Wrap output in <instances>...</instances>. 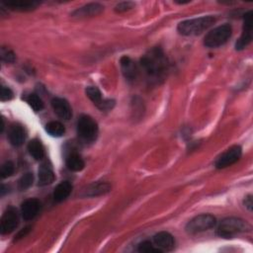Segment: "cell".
I'll return each mask as SVG.
<instances>
[{
  "mask_svg": "<svg viewBox=\"0 0 253 253\" xmlns=\"http://www.w3.org/2000/svg\"><path fill=\"white\" fill-rule=\"evenodd\" d=\"M140 66L149 80L158 82L162 80L168 69L167 58L159 47H154L146 52L140 59Z\"/></svg>",
  "mask_w": 253,
  "mask_h": 253,
  "instance_id": "cell-1",
  "label": "cell"
},
{
  "mask_svg": "<svg viewBox=\"0 0 253 253\" xmlns=\"http://www.w3.org/2000/svg\"><path fill=\"white\" fill-rule=\"evenodd\" d=\"M215 19L212 16H204L200 18L190 19L181 22L177 30L183 36H197L209 29L213 23Z\"/></svg>",
  "mask_w": 253,
  "mask_h": 253,
  "instance_id": "cell-2",
  "label": "cell"
},
{
  "mask_svg": "<svg viewBox=\"0 0 253 253\" xmlns=\"http://www.w3.org/2000/svg\"><path fill=\"white\" fill-rule=\"evenodd\" d=\"M248 230H250V225L243 219L237 217H227L219 222L216 232L220 237L230 238L238 233Z\"/></svg>",
  "mask_w": 253,
  "mask_h": 253,
  "instance_id": "cell-3",
  "label": "cell"
},
{
  "mask_svg": "<svg viewBox=\"0 0 253 253\" xmlns=\"http://www.w3.org/2000/svg\"><path fill=\"white\" fill-rule=\"evenodd\" d=\"M232 33L231 26L228 24H224L221 26H218L209 32L206 37L204 43L208 47H217L222 44H224L228 39L230 38Z\"/></svg>",
  "mask_w": 253,
  "mask_h": 253,
  "instance_id": "cell-4",
  "label": "cell"
},
{
  "mask_svg": "<svg viewBox=\"0 0 253 253\" xmlns=\"http://www.w3.org/2000/svg\"><path fill=\"white\" fill-rule=\"evenodd\" d=\"M77 132L84 141H94L98 135L97 123L89 116H82L77 123Z\"/></svg>",
  "mask_w": 253,
  "mask_h": 253,
  "instance_id": "cell-5",
  "label": "cell"
},
{
  "mask_svg": "<svg viewBox=\"0 0 253 253\" xmlns=\"http://www.w3.org/2000/svg\"><path fill=\"white\" fill-rule=\"evenodd\" d=\"M215 224H216V219L213 215L209 213H204V214L195 216L193 219H191L186 226V230L191 234H196V233L209 230L214 227Z\"/></svg>",
  "mask_w": 253,
  "mask_h": 253,
  "instance_id": "cell-6",
  "label": "cell"
},
{
  "mask_svg": "<svg viewBox=\"0 0 253 253\" xmlns=\"http://www.w3.org/2000/svg\"><path fill=\"white\" fill-rule=\"evenodd\" d=\"M19 224V213L14 207H9L4 211L0 221V231L2 234L12 232Z\"/></svg>",
  "mask_w": 253,
  "mask_h": 253,
  "instance_id": "cell-7",
  "label": "cell"
},
{
  "mask_svg": "<svg viewBox=\"0 0 253 253\" xmlns=\"http://www.w3.org/2000/svg\"><path fill=\"white\" fill-rule=\"evenodd\" d=\"M241 154H242V150L240 146L238 145L231 146L225 152H223L221 155L217 157L214 165L217 169H223L228 166H231L232 164H234L240 159Z\"/></svg>",
  "mask_w": 253,
  "mask_h": 253,
  "instance_id": "cell-8",
  "label": "cell"
},
{
  "mask_svg": "<svg viewBox=\"0 0 253 253\" xmlns=\"http://www.w3.org/2000/svg\"><path fill=\"white\" fill-rule=\"evenodd\" d=\"M252 12L249 11L244 15V23H243V32L241 37L237 40L235 43V48L241 50L245 48L252 41Z\"/></svg>",
  "mask_w": 253,
  "mask_h": 253,
  "instance_id": "cell-9",
  "label": "cell"
},
{
  "mask_svg": "<svg viewBox=\"0 0 253 253\" xmlns=\"http://www.w3.org/2000/svg\"><path fill=\"white\" fill-rule=\"evenodd\" d=\"M86 95L87 97L94 103V105H96L101 111H108L111 110L114 105H115V101L114 100H110V99H104L102 97V94L100 92V90L97 87H87L86 90Z\"/></svg>",
  "mask_w": 253,
  "mask_h": 253,
  "instance_id": "cell-10",
  "label": "cell"
},
{
  "mask_svg": "<svg viewBox=\"0 0 253 253\" xmlns=\"http://www.w3.org/2000/svg\"><path fill=\"white\" fill-rule=\"evenodd\" d=\"M153 243L154 245L162 251H171L175 247V240L174 237L166 231L158 232L153 236Z\"/></svg>",
  "mask_w": 253,
  "mask_h": 253,
  "instance_id": "cell-11",
  "label": "cell"
},
{
  "mask_svg": "<svg viewBox=\"0 0 253 253\" xmlns=\"http://www.w3.org/2000/svg\"><path fill=\"white\" fill-rule=\"evenodd\" d=\"M41 209V203L37 199H28L21 205V213L25 220L33 219Z\"/></svg>",
  "mask_w": 253,
  "mask_h": 253,
  "instance_id": "cell-12",
  "label": "cell"
},
{
  "mask_svg": "<svg viewBox=\"0 0 253 253\" xmlns=\"http://www.w3.org/2000/svg\"><path fill=\"white\" fill-rule=\"evenodd\" d=\"M51 106L54 113L63 120H69L72 117V110L69 103L62 98H54L51 101Z\"/></svg>",
  "mask_w": 253,
  "mask_h": 253,
  "instance_id": "cell-13",
  "label": "cell"
},
{
  "mask_svg": "<svg viewBox=\"0 0 253 253\" xmlns=\"http://www.w3.org/2000/svg\"><path fill=\"white\" fill-rule=\"evenodd\" d=\"M8 138L12 145L14 146L22 145L26 138L24 127L18 124L12 125L8 130Z\"/></svg>",
  "mask_w": 253,
  "mask_h": 253,
  "instance_id": "cell-14",
  "label": "cell"
},
{
  "mask_svg": "<svg viewBox=\"0 0 253 253\" xmlns=\"http://www.w3.org/2000/svg\"><path fill=\"white\" fill-rule=\"evenodd\" d=\"M3 3L8 8L17 11H30L39 5V2L35 0H5Z\"/></svg>",
  "mask_w": 253,
  "mask_h": 253,
  "instance_id": "cell-15",
  "label": "cell"
},
{
  "mask_svg": "<svg viewBox=\"0 0 253 253\" xmlns=\"http://www.w3.org/2000/svg\"><path fill=\"white\" fill-rule=\"evenodd\" d=\"M103 9H104V7L99 3H90V4H87L79 9H76L72 13V16L78 17V18L96 16V15L100 14L103 11Z\"/></svg>",
  "mask_w": 253,
  "mask_h": 253,
  "instance_id": "cell-16",
  "label": "cell"
},
{
  "mask_svg": "<svg viewBox=\"0 0 253 253\" xmlns=\"http://www.w3.org/2000/svg\"><path fill=\"white\" fill-rule=\"evenodd\" d=\"M111 190V185L107 182H96L89 185L83 193L85 197H96L100 195H104Z\"/></svg>",
  "mask_w": 253,
  "mask_h": 253,
  "instance_id": "cell-17",
  "label": "cell"
},
{
  "mask_svg": "<svg viewBox=\"0 0 253 253\" xmlns=\"http://www.w3.org/2000/svg\"><path fill=\"white\" fill-rule=\"evenodd\" d=\"M121 67L125 77L127 78L128 80H132L136 77V74H137L136 66L128 56H123L121 58Z\"/></svg>",
  "mask_w": 253,
  "mask_h": 253,
  "instance_id": "cell-18",
  "label": "cell"
},
{
  "mask_svg": "<svg viewBox=\"0 0 253 253\" xmlns=\"http://www.w3.org/2000/svg\"><path fill=\"white\" fill-rule=\"evenodd\" d=\"M55 179L54 173L52 169L45 163L42 164L39 169V185L40 186H46L51 184Z\"/></svg>",
  "mask_w": 253,
  "mask_h": 253,
  "instance_id": "cell-19",
  "label": "cell"
},
{
  "mask_svg": "<svg viewBox=\"0 0 253 253\" xmlns=\"http://www.w3.org/2000/svg\"><path fill=\"white\" fill-rule=\"evenodd\" d=\"M72 191V185L68 181L60 182L53 191V199L56 202H62L65 200Z\"/></svg>",
  "mask_w": 253,
  "mask_h": 253,
  "instance_id": "cell-20",
  "label": "cell"
},
{
  "mask_svg": "<svg viewBox=\"0 0 253 253\" xmlns=\"http://www.w3.org/2000/svg\"><path fill=\"white\" fill-rule=\"evenodd\" d=\"M29 153L36 160H42L44 157V148L41 142V140L35 138L32 139L28 144Z\"/></svg>",
  "mask_w": 253,
  "mask_h": 253,
  "instance_id": "cell-21",
  "label": "cell"
},
{
  "mask_svg": "<svg viewBox=\"0 0 253 253\" xmlns=\"http://www.w3.org/2000/svg\"><path fill=\"white\" fill-rule=\"evenodd\" d=\"M66 166L69 170L78 172L84 168L85 163L79 154L71 153L66 158Z\"/></svg>",
  "mask_w": 253,
  "mask_h": 253,
  "instance_id": "cell-22",
  "label": "cell"
},
{
  "mask_svg": "<svg viewBox=\"0 0 253 253\" xmlns=\"http://www.w3.org/2000/svg\"><path fill=\"white\" fill-rule=\"evenodd\" d=\"M45 130L51 135V136H61L64 134L65 132V128L64 126L57 121H52L46 124L45 126Z\"/></svg>",
  "mask_w": 253,
  "mask_h": 253,
  "instance_id": "cell-23",
  "label": "cell"
},
{
  "mask_svg": "<svg viewBox=\"0 0 253 253\" xmlns=\"http://www.w3.org/2000/svg\"><path fill=\"white\" fill-rule=\"evenodd\" d=\"M34 182V175L31 172L25 173L18 181V188L20 191H25L29 189Z\"/></svg>",
  "mask_w": 253,
  "mask_h": 253,
  "instance_id": "cell-24",
  "label": "cell"
},
{
  "mask_svg": "<svg viewBox=\"0 0 253 253\" xmlns=\"http://www.w3.org/2000/svg\"><path fill=\"white\" fill-rule=\"evenodd\" d=\"M27 102L35 112H40L43 109V102L37 94H30L27 98Z\"/></svg>",
  "mask_w": 253,
  "mask_h": 253,
  "instance_id": "cell-25",
  "label": "cell"
},
{
  "mask_svg": "<svg viewBox=\"0 0 253 253\" xmlns=\"http://www.w3.org/2000/svg\"><path fill=\"white\" fill-rule=\"evenodd\" d=\"M137 251L141 253H161V250H159L153 243H151L149 240H144L138 244Z\"/></svg>",
  "mask_w": 253,
  "mask_h": 253,
  "instance_id": "cell-26",
  "label": "cell"
},
{
  "mask_svg": "<svg viewBox=\"0 0 253 253\" xmlns=\"http://www.w3.org/2000/svg\"><path fill=\"white\" fill-rule=\"evenodd\" d=\"M13 173H14V164L11 161H6L4 164H2L1 170H0L1 178L4 179L7 177H10Z\"/></svg>",
  "mask_w": 253,
  "mask_h": 253,
  "instance_id": "cell-27",
  "label": "cell"
},
{
  "mask_svg": "<svg viewBox=\"0 0 253 253\" xmlns=\"http://www.w3.org/2000/svg\"><path fill=\"white\" fill-rule=\"evenodd\" d=\"M1 59L5 62H14L15 61V54L14 52L6 47L1 48Z\"/></svg>",
  "mask_w": 253,
  "mask_h": 253,
  "instance_id": "cell-28",
  "label": "cell"
},
{
  "mask_svg": "<svg viewBox=\"0 0 253 253\" xmlns=\"http://www.w3.org/2000/svg\"><path fill=\"white\" fill-rule=\"evenodd\" d=\"M0 98H1V101H2V102L11 100V99L13 98V92H12V90H11L9 87L2 86V87H1V95H0Z\"/></svg>",
  "mask_w": 253,
  "mask_h": 253,
  "instance_id": "cell-29",
  "label": "cell"
},
{
  "mask_svg": "<svg viewBox=\"0 0 253 253\" xmlns=\"http://www.w3.org/2000/svg\"><path fill=\"white\" fill-rule=\"evenodd\" d=\"M133 3L132 2H121V3H119L117 6H116V8H115V10L117 11V12H126V11H127V10H129V9H131L132 7H133Z\"/></svg>",
  "mask_w": 253,
  "mask_h": 253,
  "instance_id": "cell-30",
  "label": "cell"
},
{
  "mask_svg": "<svg viewBox=\"0 0 253 253\" xmlns=\"http://www.w3.org/2000/svg\"><path fill=\"white\" fill-rule=\"evenodd\" d=\"M30 230H31V226H27V227H25V228L21 229V230L18 232V234L15 236V239H16V240H18V239L23 238L24 236H26V235L30 232Z\"/></svg>",
  "mask_w": 253,
  "mask_h": 253,
  "instance_id": "cell-31",
  "label": "cell"
},
{
  "mask_svg": "<svg viewBox=\"0 0 253 253\" xmlns=\"http://www.w3.org/2000/svg\"><path fill=\"white\" fill-rule=\"evenodd\" d=\"M244 205L245 207L249 210V211H252V206H253V202H252V196H248L245 198L244 200Z\"/></svg>",
  "mask_w": 253,
  "mask_h": 253,
  "instance_id": "cell-32",
  "label": "cell"
}]
</instances>
